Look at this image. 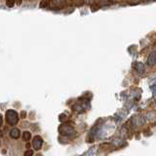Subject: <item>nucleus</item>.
Listing matches in <instances>:
<instances>
[{
  "label": "nucleus",
  "mask_w": 156,
  "mask_h": 156,
  "mask_svg": "<svg viewBox=\"0 0 156 156\" xmlns=\"http://www.w3.org/2000/svg\"><path fill=\"white\" fill-rule=\"evenodd\" d=\"M10 136H11L12 139L17 140L21 136V132H20V130L18 128H13L11 131H10Z\"/></svg>",
  "instance_id": "obj_6"
},
{
  "label": "nucleus",
  "mask_w": 156,
  "mask_h": 156,
  "mask_svg": "<svg viewBox=\"0 0 156 156\" xmlns=\"http://www.w3.org/2000/svg\"><path fill=\"white\" fill-rule=\"evenodd\" d=\"M156 62V54L155 52H152L147 58V65L149 66H153Z\"/></svg>",
  "instance_id": "obj_5"
},
{
  "label": "nucleus",
  "mask_w": 156,
  "mask_h": 156,
  "mask_svg": "<svg viewBox=\"0 0 156 156\" xmlns=\"http://www.w3.org/2000/svg\"><path fill=\"white\" fill-rule=\"evenodd\" d=\"M60 133L65 136H71L75 134V130L69 125H62L60 127Z\"/></svg>",
  "instance_id": "obj_2"
},
{
  "label": "nucleus",
  "mask_w": 156,
  "mask_h": 156,
  "mask_svg": "<svg viewBox=\"0 0 156 156\" xmlns=\"http://www.w3.org/2000/svg\"><path fill=\"white\" fill-rule=\"evenodd\" d=\"M5 117H6V122L11 126L16 125L18 123V121H19V115L17 113V111H15L13 109L7 110Z\"/></svg>",
  "instance_id": "obj_1"
},
{
  "label": "nucleus",
  "mask_w": 156,
  "mask_h": 156,
  "mask_svg": "<svg viewBox=\"0 0 156 156\" xmlns=\"http://www.w3.org/2000/svg\"><path fill=\"white\" fill-rule=\"evenodd\" d=\"M134 68H135V70L136 71V73L140 75L141 74H144V71H145V67H144V65L143 62H136L135 63V66H134Z\"/></svg>",
  "instance_id": "obj_4"
},
{
  "label": "nucleus",
  "mask_w": 156,
  "mask_h": 156,
  "mask_svg": "<svg viewBox=\"0 0 156 156\" xmlns=\"http://www.w3.org/2000/svg\"><path fill=\"white\" fill-rule=\"evenodd\" d=\"M24 154H26V155H32L33 152H32V151H27V152H26Z\"/></svg>",
  "instance_id": "obj_10"
},
{
  "label": "nucleus",
  "mask_w": 156,
  "mask_h": 156,
  "mask_svg": "<svg viewBox=\"0 0 156 156\" xmlns=\"http://www.w3.org/2000/svg\"><path fill=\"white\" fill-rule=\"evenodd\" d=\"M2 122H3V117H2L1 114H0V126L2 125Z\"/></svg>",
  "instance_id": "obj_9"
},
{
  "label": "nucleus",
  "mask_w": 156,
  "mask_h": 156,
  "mask_svg": "<svg viewBox=\"0 0 156 156\" xmlns=\"http://www.w3.org/2000/svg\"><path fill=\"white\" fill-rule=\"evenodd\" d=\"M6 5L8 7H13L15 5V0H6Z\"/></svg>",
  "instance_id": "obj_8"
},
{
  "label": "nucleus",
  "mask_w": 156,
  "mask_h": 156,
  "mask_svg": "<svg viewBox=\"0 0 156 156\" xmlns=\"http://www.w3.org/2000/svg\"><path fill=\"white\" fill-rule=\"evenodd\" d=\"M42 144H43V140L41 136H35L32 140V146L33 148L35 150H40L42 147Z\"/></svg>",
  "instance_id": "obj_3"
},
{
  "label": "nucleus",
  "mask_w": 156,
  "mask_h": 156,
  "mask_svg": "<svg viewBox=\"0 0 156 156\" xmlns=\"http://www.w3.org/2000/svg\"><path fill=\"white\" fill-rule=\"evenodd\" d=\"M23 140H26V141L29 140L31 139V134L29 133V132H24V133L23 134Z\"/></svg>",
  "instance_id": "obj_7"
}]
</instances>
